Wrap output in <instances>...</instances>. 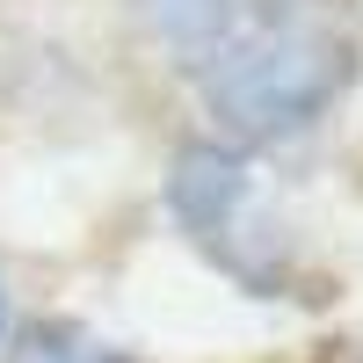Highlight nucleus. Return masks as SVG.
Here are the masks:
<instances>
[{
    "label": "nucleus",
    "instance_id": "1",
    "mask_svg": "<svg viewBox=\"0 0 363 363\" xmlns=\"http://www.w3.org/2000/svg\"><path fill=\"white\" fill-rule=\"evenodd\" d=\"M356 73V44L320 15H269L203 58V109L233 145H277L313 131L342 102Z\"/></svg>",
    "mask_w": 363,
    "mask_h": 363
},
{
    "label": "nucleus",
    "instance_id": "2",
    "mask_svg": "<svg viewBox=\"0 0 363 363\" xmlns=\"http://www.w3.org/2000/svg\"><path fill=\"white\" fill-rule=\"evenodd\" d=\"M167 211L189 247L255 298H320V269L306 262L298 233L269 203L262 167L233 138H196L167 167Z\"/></svg>",
    "mask_w": 363,
    "mask_h": 363
},
{
    "label": "nucleus",
    "instance_id": "3",
    "mask_svg": "<svg viewBox=\"0 0 363 363\" xmlns=\"http://www.w3.org/2000/svg\"><path fill=\"white\" fill-rule=\"evenodd\" d=\"M131 22L182 58H211L233 37V0H124Z\"/></svg>",
    "mask_w": 363,
    "mask_h": 363
},
{
    "label": "nucleus",
    "instance_id": "4",
    "mask_svg": "<svg viewBox=\"0 0 363 363\" xmlns=\"http://www.w3.org/2000/svg\"><path fill=\"white\" fill-rule=\"evenodd\" d=\"M0 363H131V356L102 335H87L80 320H37L0 349Z\"/></svg>",
    "mask_w": 363,
    "mask_h": 363
},
{
    "label": "nucleus",
    "instance_id": "5",
    "mask_svg": "<svg viewBox=\"0 0 363 363\" xmlns=\"http://www.w3.org/2000/svg\"><path fill=\"white\" fill-rule=\"evenodd\" d=\"M0 349H8V306H0Z\"/></svg>",
    "mask_w": 363,
    "mask_h": 363
}]
</instances>
